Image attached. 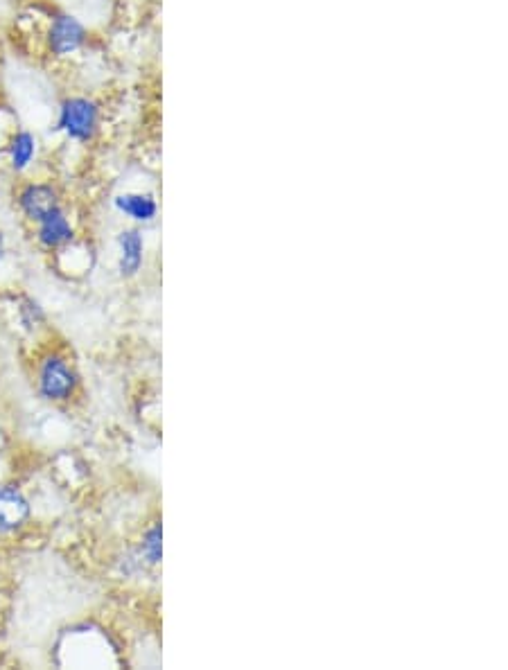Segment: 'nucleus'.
<instances>
[{"label": "nucleus", "instance_id": "obj_1", "mask_svg": "<svg viewBox=\"0 0 508 670\" xmlns=\"http://www.w3.org/2000/svg\"><path fill=\"white\" fill-rule=\"evenodd\" d=\"M100 127V109L93 100L86 98H68L59 109L57 131H64L70 140L77 143H89L98 134Z\"/></svg>", "mask_w": 508, "mask_h": 670}, {"label": "nucleus", "instance_id": "obj_5", "mask_svg": "<svg viewBox=\"0 0 508 670\" xmlns=\"http://www.w3.org/2000/svg\"><path fill=\"white\" fill-rule=\"evenodd\" d=\"M30 504L16 486H0V533H14L28 522Z\"/></svg>", "mask_w": 508, "mask_h": 670}, {"label": "nucleus", "instance_id": "obj_11", "mask_svg": "<svg viewBox=\"0 0 508 670\" xmlns=\"http://www.w3.org/2000/svg\"><path fill=\"white\" fill-rule=\"evenodd\" d=\"M21 319L25 325H28V328H32V325L43 321V310L34 301H25L21 307Z\"/></svg>", "mask_w": 508, "mask_h": 670}, {"label": "nucleus", "instance_id": "obj_4", "mask_svg": "<svg viewBox=\"0 0 508 670\" xmlns=\"http://www.w3.org/2000/svg\"><path fill=\"white\" fill-rule=\"evenodd\" d=\"M19 208L23 210L25 217L32 219V222H39V219L52 213V210L61 208L59 195H57V190L48 183H30L21 190Z\"/></svg>", "mask_w": 508, "mask_h": 670}, {"label": "nucleus", "instance_id": "obj_9", "mask_svg": "<svg viewBox=\"0 0 508 670\" xmlns=\"http://www.w3.org/2000/svg\"><path fill=\"white\" fill-rule=\"evenodd\" d=\"M34 152H37V140H34L30 131L16 129L10 140H7V154H10L14 172H23L32 163Z\"/></svg>", "mask_w": 508, "mask_h": 670}, {"label": "nucleus", "instance_id": "obj_7", "mask_svg": "<svg viewBox=\"0 0 508 670\" xmlns=\"http://www.w3.org/2000/svg\"><path fill=\"white\" fill-rule=\"evenodd\" d=\"M116 208L140 224H150L156 213H159L156 199L152 195H143V192H127V195H120L116 199Z\"/></svg>", "mask_w": 508, "mask_h": 670}, {"label": "nucleus", "instance_id": "obj_6", "mask_svg": "<svg viewBox=\"0 0 508 670\" xmlns=\"http://www.w3.org/2000/svg\"><path fill=\"white\" fill-rule=\"evenodd\" d=\"M37 224H39V242L46 246V249H59V246H64L73 240V226H70L68 217L61 208L52 210V213L39 219Z\"/></svg>", "mask_w": 508, "mask_h": 670}, {"label": "nucleus", "instance_id": "obj_8", "mask_svg": "<svg viewBox=\"0 0 508 670\" xmlns=\"http://www.w3.org/2000/svg\"><path fill=\"white\" fill-rule=\"evenodd\" d=\"M120 244V273L122 276H136L143 264V237L138 231H122L118 237Z\"/></svg>", "mask_w": 508, "mask_h": 670}, {"label": "nucleus", "instance_id": "obj_2", "mask_svg": "<svg viewBox=\"0 0 508 670\" xmlns=\"http://www.w3.org/2000/svg\"><path fill=\"white\" fill-rule=\"evenodd\" d=\"M48 50L55 57H68L80 50L86 41L84 25L70 14H55L50 21V28L46 34Z\"/></svg>", "mask_w": 508, "mask_h": 670}, {"label": "nucleus", "instance_id": "obj_10", "mask_svg": "<svg viewBox=\"0 0 508 670\" xmlns=\"http://www.w3.org/2000/svg\"><path fill=\"white\" fill-rule=\"evenodd\" d=\"M143 555L150 564L161 562V526H154L150 533L145 535L143 542Z\"/></svg>", "mask_w": 508, "mask_h": 670}, {"label": "nucleus", "instance_id": "obj_12", "mask_svg": "<svg viewBox=\"0 0 508 670\" xmlns=\"http://www.w3.org/2000/svg\"><path fill=\"white\" fill-rule=\"evenodd\" d=\"M3 255H5V235L0 231V258H3Z\"/></svg>", "mask_w": 508, "mask_h": 670}, {"label": "nucleus", "instance_id": "obj_3", "mask_svg": "<svg viewBox=\"0 0 508 670\" xmlns=\"http://www.w3.org/2000/svg\"><path fill=\"white\" fill-rule=\"evenodd\" d=\"M75 373L61 357H48L39 373V389L46 400H68L75 391Z\"/></svg>", "mask_w": 508, "mask_h": 670}]
</instances>
